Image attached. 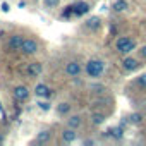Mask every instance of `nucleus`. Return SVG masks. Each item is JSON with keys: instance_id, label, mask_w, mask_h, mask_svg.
<instances>
[{"instance_id": "1", "label": "nucleus", "mask_w": 146, "mask_h": 146, "mask_svg": "<svg viewBox=\"0 0 146 146\" xmlns=\"http://www.w3.org/2000/svg\"><path fill=\"white\" fill-rule=\"evenodd\" d=\"M86 74L88 78L91 79H98L103 76V72H105V62L102 58H90L88 64H86Z\"/></svg>"}, {"instance_id": "2", "label": "nucleus", "mask_w": 146, "mask_h": 146, "mask_svg": "<svg viewBox=\"0 0 146 146\" xmlns=\"http://www.w3.org/2000/svg\"><path fill=\"white\" fill-rule=\"evenodd\" d=\"M115 48H117L119 53L127 55V53H131V52L136 48V41L131 40V38H127V36H122V38H119V40L115 41Z\"/></svg>"}, {"instance_id": "3", "label": "nucleus", "mask_w": 146, "mask_h": 146, "mask_svg": "<svg viewBox=\"0 0 146 146\" xmlns=\"http://www.w3.org/2000/svg\"><path fill=\"white\" fill-rule=\"evenodd\" d=\"M81 70H83V65H81L78 60H70V62L65 65V69H64L65 76H69V78H79Z\"/></svg>"}, {"instance_id": "4", "label": "nucleus", "mask_w": 146, "mask_h": 146, "mask_svg": "<svg viewBox=\"0 0 146 146\" xmlns=\"http://www.w3.org/2000/svg\"><path fill=\"white\" fill-rule=\"evenodd\" d=\"M38 48H40L38 41H35V40H24L23 41V46H21V52L24 55H35L38 52Z\"/></svg>"}, {"instance_id": "5", "label": "nucleus", "mask_w": 146, "mask_h": 146, "mask_svg": "<svg viewBox=\"0 0 146 146\" xmlns=\"http://www.w3.org/2000/svg\"><path fill=\"white\" fill-rule=\"evenodd\" d=\"M23 41H24L23 35H12V36L9 38V41H7V48H9L11 52H17V50H21Z\"/></svg>"}, {"instance_id": "6", "label": "nucleus", "mask_w": 146, "mask_h": 146, "mask_svg": "<svg viewBox=\"0 0 146 146\" xmlns=\"http://www.w3.org/2000/svg\"><path fill=\"white\" fill-rule=\"evenodd\" d=\"M12 95H14V98H16L17 102H26V100L29 98V90L21 84V86H16V88H14Z\"/></svg>"}, {"instance_id": "7", "label": "nucleus", "mask_w": 146, "mask_h": 146, "mask_svg": "<svg viewBox=\"0 0 146 146\" xmlns=\"http://www.w3.org/2000/svg\"><path fill=\"white\" fill-rule=\"evenodd\" d=\"M26 72H28L29 78H38L41 72H43V64H41V62H31V64L28 65Z\"/></svg>"}, {"instance_id": "8", "label": "nucleus", "mask_w": 146, "mask_h": 146, "mask_svg": "<svg viewBox=\"0 0 146 146\" xmlns=\"http://www.w3.org/2000/svg\"><path fill=\"white\" fill-rule=\"evenodd\" d=\"M60 137H62V141H64V143L70 144V143H74V141L78 139V132H76V129L67 127V129H64V131H62Z\"/></svg>"}, {"instance_id": "9", "label": "nucleus", "mask_w": 146, "mask_h": 146, "mask_svg": "<svg viewBox=\"0 0 146 146\" xmlns=\"http://www.w3.org/2000/svg\"><path fill=\"white\" fill-rule=\"evenodd\" d=\"M90 12V4L88 2H76L74 5H72V14L74 16H84Z\"/></svg>"}, {"instance_id": "10", "label": "nucleus", "mask_w": 146, "mask_h": 146, "mask_svg": "<svg viewBox=\"0 0 146 146\" xmlns=\"http://www.w3.org/2000/svg\"><path fill=\"white\" fill-rule=\"evenodd\" d=\"M35 95H36L38 98H45V100H48V98L52 96V90H50L46 84L40 83V84H36V88H35Z\"/></svg>"}, {"instance_id": "11", "label": "nucleus", "mask_w": 146, "mask_h": 146, "mask_svg": "<svg viewBox=\"0 0 146 146\" xmlns=\"http://www.w3.org/2000/svg\"><path fill=\"white\" fill-rule=\"evenodd\" d=\"M122 67H124V70L132 72V70H136V69L139 67V62H137L136 58H132V57H125V58L122 60Z\"/></svg>"}, {"instance_id": "12", "label": "nucleus", "mask_w": 146, "mask_h": 146, "mask_svg": "<svg viewBox=\"0 0 146 146\" xmlns=\"http://www.w3.org/2000/svg\"><path fill=\"white\" fill-rule=\"evenodd\" d=\"M52 139V129H43L36 134V143L38 144H45Z\"/></svg>"}, {"instance_id": "13", "label": "nucleus", "mask_w": 146, "mask_h": 146, "mask_svg": "<svg viewBox=\"0 0 146 146\" xmlns=\"http://www.w3.org/2000/svg\"><path fill=\"white\" fill-rule=\"evenodd\" d=\"M67 125L72 127V129L81 127V125H83V117H81V115H70V117L67 119Z\"/></svg>"}, {"instance_id": "14", "label": "nucleus", "mask_w": 146, "mask_h": 146, "mask_svg": "<svg viewBox=\"0 0 146 146\" xmlns=\"http://www.w3.org/2000/svg\"><path fill=\"white\" fill-rule=\"evenodd\" d=\"M127 9H129L127 0H115L112 4V11H115V12H125Z\"/></svg>"}, {"instance_id": "15", "label": "nucleus", "mask_w": 146, "mask_h": 146, "mask_svg": "<svg viewBox=\"0 0 146 146\" xmlns=\"http://www.w3.org/2000/svg\"><path fill=\"white\" fill-rule=\"evenodd\" d=\"M102 26V19L98 17V16H91V17H88V21H86V28L88 29H98Z\"/></svg>"}, {"instance_id": "16", "label": "nucleus", "mask_w": 146, "mask_h": 146, "mask_svg": "<svg viewBox=\"0 0 146 146\" xmlns=\"http://www.w3.org/2000/svg\"><path fill=\"white\" fill-rule=\"evenodd\" d=\"M108 132H110V137H113V139H122V137H124V129H122V127H119V125L110 127V129H108Z\"/></svg>"}, {"instance_id": "17", "label": "nucleus", "mask_w": 146, "mask_h": 146, "mask_svg": "<svg viewBox=\"0 0 146 146\" xmlns=\"http://www.w3.org/2000/svg\"><path fill=\"white\" fill-rule=\"evenodd\" d=\"M69 112H70V103L62 102V103L57 105V113H58V115H67Z\"/></svg>"}, {"instance_id": "18", "label": "nucleus", "mask_w": 146, "mask_h": 146, "mask_svg": "<svg viewBox=\"0 0 146 146\" xmlns=\"http://www.w3.org/2000/svg\"><path fill=\"white\" fill-rule=\"evenodd\" d=\"M105 113H91V124H95V125H102V124H105Z\"/></svg>"}, {"instance_id": "19", "label": "nucleus", "mask_w": 146, "mask_h": 146, "mask_svg": "<svg viewBox=\"0 0 146 146\" xmlns=\"http://www.w3.org/2000/svg\"><path fill=\"white\" fill-rule=\"evenodd\" d=\"M127 120H129V124H132V125H139V124L143 122V113H139V112H136V113H131Z\"/></svg>"}, {"instance_id": "20", "label": "nucleus", "mask_w": 146, "mask_h": 146, "mask_svg": "<svg viewBox=\"0 0 146 146\" xmlns=\"http://www.w3.org/2000/svg\"><path fill=\"white\" fill-rule=\"evenodd\" d=\"M90 91H93V93H98V95H100V93H105V91H107V88H105V86H102V84H95V83H93V84H90Z\"/></svg>"}, {"instance_id": "21", "label": "nucleus", "mask_w": 146, "mask_h": 146, "mask_svg": "<svg viewBox=\"0 0 146 146\" xmlns=\"http://www.w3.org/2000/svg\"><path fill=\"white\" fill-rule=\"evenodd\" d=\"M43 4H45L46 9H55V7H58L60 0H43Z\"/></svg>"}, {"instance_id": "22", "label": "nucleus", "mask_w": 146, "mask_h": 146, "mask_svg": "<svg viewBox=\"0 0 146 146\" xmlns=\"http://www.w3.org/2000/svg\"><path fill=\"white\" fill-rule=\"evenodd\" d=\"M36 105H38V107H40L41 110H45V112H46V110H50V107H52V105H50V102H45V100H41V102H38Z\"/></svg>"}, {"instance_id": "23", "label": "nucleus", "mask_w": 146, "mask_h": 146, "mask_svg": "<svg viewBox=\"0 0 146 146\" xmlns=\"http://www.w3.org/2000/svg\"><path fill=\"white\" fill-rule=\"evenodd\" d=\"M136 83H137L141 88H146V74H141V76L136 79Z\"/></svg>"}, {"instance_id": "24", "label": "nucleus", "mask_w": 146, "mask_h": 146, "mask_svg": "<svg viewBox=\"0 0 146 146\" xmlns=\"http://www.w3.org/2000/svg\"><path fill=\"white\" fill-rule=\"evenodd\" d=\"M70 16H72V5L65 7V11L62 12V17H70Z\"/></svg>"}, {"instance_id": "25", "label": "nucleus", "mask_w": 146, "mask_h": 146, "mask_svg": "<svg viewBox=\"0 0 146 146\" xmlns=\"http://www.w3.org/2000/svg\"><path fill=\"white\" fill-rule=\"evenodd\" d=\"M2 11H4V12H9V11H11V5H9L7 2H2Z\"/></svg>"}, {"instance_id": "26", "label": "nucleus", "mask_w": 146, "mask_h": 146, "mask_svg": "<svg viewBox=\"0 0 146 146\" xmlns=\"http://www.w3.org/2000/svg\"><path fill=\"white\" fill-rule=\"evenodd\" d=\"M139 55H141L143 58H146V45H144V46H141V50H139Z\"/></svg>"}, {"instance_id": "27", "label": "nucleus", "mask_w": 146, "mask_h": 146, "mask_svg": "<svg viewBox=\"0 0 146 146\" xmlns=\"http://www.w3.org/2000/svg\"><path fill=\"white\" fill-rule=\"evenodd\" d=\"M83 144H86V146H90V144H91V146H93V144H95V141H93V139H84V141H83Z\"/></svg>"}, {"instance_id": "28", "label": "nucleus", "mask_w": 146, "mask_h": 146, "mask_svg": "<svg viewBox=\"0 0 146 146\" xmlns=\"http://www.w3.org/2000/svg\"><path fill=\"white\" fill-rule=\"evenodd\" d=\"M26 7V2H19V9H24Z\"/></svg>"}, {"instance_id": "29", "label": "nucleus", "mask_w": 146, "mask_h": 146, "mask_svg": "<svg viewBox=\"0 0 146 146\" xmlns=\"http://www.w3.org/2000/svg\"><path fill=\"white\" fill-rule=\"evenodd\" d=\"M2 143H4V136H2V134H0V144H2Z\"/></svg>"}]
</instances>
